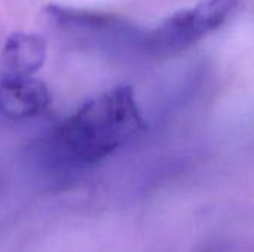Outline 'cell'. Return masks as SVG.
Segmentation results:
<instances>
[{"instance_id": "1", "label": "cell", "mask_w": 254, "mask_h": 252, "mask_svg": "<svg viewBox=\"0 0 254 252\" xmlns=\"http://www.w3.org/2000/svg\"><path fill=\"white\" fill-rule=\"evenodd\" d=\"M146 128L129 85H118L85 101L55 131L60 150L83 165L98 163Z\"/></svg>"}, {"instance_id": "2", "label": "cell", "mask_w": 254, "mask_h": 252, "mask_svg": "<svg viewBox=\"0 0 254 252\" xmlns=\"http://www.w3.org/2000/svg\"><path fill=\"white\" fill-rule=\"evenodd\" d=\"M241 0H201L190 9H183L164 19L146 39L156 53H174L199 42L220 28L238 9Z\"/></svg>"}, {"instance_id": "3", "label": "cell", "mask_w": 254, "mask_h": 252, "mask_svg": "<svg viewBox=\"0 0 254 252\" xmlns=\"http://www.w3.org/2000/svg\"><path fill=\"white\" fill-rule=\"evenodd\" d=\"M52 97L48 86L36 77H1L0 114L9 120H28L43 114Z\"/></svg>"}, {"instance_id": "4", "label": "cell", "mask_w": 254, "mask_h": 252, "mask_svg": "<svg viewBox=\"0 0 254 252\" xmlns=\"http://www.w3.org/2000/svg\"><path fill=\"white\" fill-rule=\"evenodd\" d=\"M48 43L34 33H13L1 50L3 77H33L45 64Z\"/></svg>"}, {"instance_id": "5", "label": "cell", "mask_w": 254, "mask_h": 252, "mask_svg": "<svg viewBox=\"0 0 254 252\" xmlns=\"http://www.w3.org/2000/svg\"><path fill=\"white\" fill-rule=\"evenodd\" d=\"M46 13L54 22L63 27L85 28V30H109V28H115L119 24L118 19H115L107 13L80 10V9L65 7L58 4L46 6Z\"/></svg>"}]
</instances>
